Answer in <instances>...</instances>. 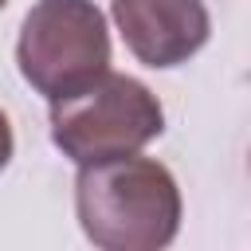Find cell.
Returning <instances> with one entry per match:
<instances>
[{
  "instance_id": "obj_4",
  "label": "cell",
  "mask_w": 251,
  "mask_h": 251,
  "mask_svg": "<svg viewBox=\"0 0 251 251\" xmlns=\"http://www.w3.org/2000/svg\"><path fill=\"white\" fill-rule=\"evenodd\" d=\"M110 12L129 55L153 71L188 63L212 31L204 0H114Z\"/></svg>"
},
{
  "instance_id": "obj_1",
  "label": "cell",
  "mask_w": 251,
  "mask_h": 251,
  "mask_svg": "<svg viewBox=\"0 0 251 251\" xmlns=\"http://www.w3.org/2000/svg\"><path fill=\"white\" fill-rule=\"evenodd\" d=\"M75 212L98 251H165L180 231V188L153 157H114L78 169Z\"/></svg>"
},
{
  "instance_id": "obj_2",
  "label": "cell",
  "mask_w": 251,
  "mask_h": 251,
  "mask_svg": "<svg viewBox=\"0 0 251 251\" xmlns=\"http://www.w3.org/2000/svg\"><path fill=\"white\" fill-rule=\"evenodd\" d=\"M165 129V110L157 94L118 71L98 75L78 94L51 102V141L78 169L133 157Z\"/></svg>"
},
{
  "instance_id": "obj_3",
  "label": "cell",
  "mask_w": 251,
  "mask_h": 251,
  "mask_svg": "<svg viewBox=\"0 0 251 251\" xmlns=\"http://www.w3.org/2000/svg\"><path fill=\"white\" fill-rule=\"evenodd\" d=\"M24 82L63 102L110 71V31L94 0H35L16 39Z\"/></svg>"
},
{
  "instance_id": "obj_5",
  "label": "cell",
  "mask_w": 251,
  "mask_h": 251,
  "mask_svg": "<svg viewBox=\"0 0 251 251\" xmlns=\"http://www.w3.org/2000/svg\"><path fill=\"white\" fill-rule=\"evenodd\" d=\"M12 153H16V137H12V122H8V114L0 110V173L8 169V161H12Z\"/></svg>"
},
{
  "instance_id": "obj_6",
  "label": "cell",
  "mask_w": 251,
  "mask_h": 251,
  "mask_svg": "<svg viewBox=\"0 0 251 251\" xmlns=\"http://www.w3.org/2000/svg\"><path fill=\"white\" fill-rule=\"evenodd\" d=\"M4 4H8V0H0V8H4Z\"/></svg>"
}]
</instances>
